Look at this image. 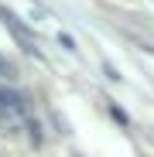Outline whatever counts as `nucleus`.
<instances>
[{
    "mask_svg": "<svg viewBox=\"0 0 154 157\" xmlns=\"http://www.w3.org/2000/svg\"><path fill=\"white\" fill-rule=\"evenodd\" d=\"M4 24H7V31L17 38V44L28 51V55H34V58H41V51H38V41L28 34V28H24V24H17V17H10V14H4Z\"/></svg>",
    "mask_w": 154,
    "mask_h": 157,
    "instance_id": "f03ea898",
    "label": "nucleus"
},
{
    "mask_svg": "<svg viewBox=\"0 0 154 157\" xmlns=\"http://www.w3.org/2000/svg\"><path fill=\"white\" fill-rule=\"evenodd\" d=\"M58 44H62L65 51H79V48H75V41H72L69 34H58Z\"/></svg>",
    "mask_w": 154,
    "mask_h": 157,
    "instance_id": "20e7f679",
    "label": "nucleus"
},
{
    "mask_svg": "<svg viewBox=\"0 0 154 157\" xmlns=\"http://www.w3.org/2000/svg\"><path fill=\"white\" fill-rule=\"evenodd\" d=\"M0 72H10V62H7L4 55H0Z\"/></svg>",
    "mask_w": 154,
    "mask_h": 157,
    "instance_id": "39448f33",
    "label": "nucleus"
},
{
    "mask_svg": "<svg viewBox=\"0 0 154 157\" xmlns=\"http://www.w3.org/2000/svg\"><path fill=\"white\" fill-rule=\"evenodd\" d=\"M110 116H113L116 123H123V126H127V123H130V116H127V113H123V109L116 106V102H113V106H110Z\"/></svg>",
    "mask_w": 154,
    "mask_h": 157,
    "instance_id": "7ed1b4c3",
    "label": "nucleus"
},
{
    "mask_svg": "<svg viewBox=\"0 0 154 157\" xmlns=\"http://www.w3.org/2000/svg\"><path fill=\"white\" fill-rule=\"evenodd\" d=\"M0 123H7V126H28L31 123V106H28L24 92L0 86Z\"/></svg>",
    "mask_w": 154,
    "mask_h": 157,
    "instance_id": "f257e3e1",
    "label": "nucleus"
}]
</instances>
